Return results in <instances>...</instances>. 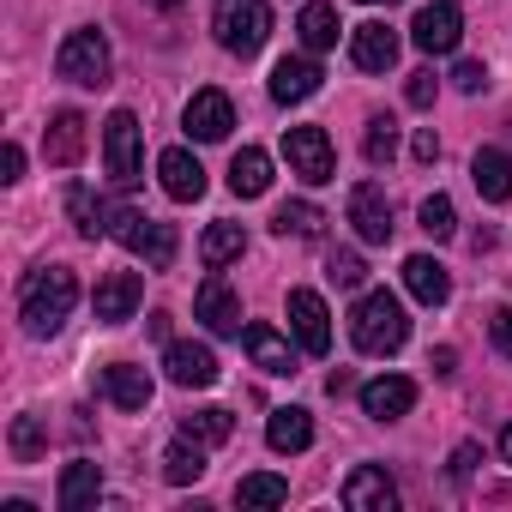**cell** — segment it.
Here are the masks:
<instances>
[{
  "label": "cell",
  "mask_w": 512,
  "mask_h": 512,
  "mask_svg": "<svg viewBox=\"0 0 512 512\" xmlns=\"http://www.w3.org/2000/svg\"><path fill=\"white\" fill-rule=\"evenodd\" d=\"M73 302H79V278H73L67 266H43V272L25 284L19 320H25V332H31V338H55V332L67 326Z\"/></svg>",
  "instance_id": "1"
},
{
  "label": "cell",
  "mask_w": 512,
  "mask_h": 512,
  "mask_svg": "<svg viewBox=\"0 0 512 512\" xmlns=\"http://www.w3.org/2000/svg\"><path fill=\"white\" fill-rule=\"evenodd\" d=\"M350 338L362 356H398L404 338H410V320H404V302L392 290H368L350 314Z\"/></svg>",
  "instance_id": "2"
},
{
  "label": "cell",
  "mask_w": 512,
  "mask_h": 512,
  "mask_svg": "<svg viewBox=\"0 0 512 512\" xmlns=\"http://www.w3.org/2000/svg\"><path fill=\"white\" fill-rule=\"evenodd\" d=\"M109 235H115L127 253H139L151 272H169V266H175V229L157 223V217H145L139 205H115V211H109Z\"/></svg>",
  "instance_id": "3"
},
{
  "label": "cell",
  "mask_w": 512,
  "mask_h": 512,
  "mask_svg": "<svg viewBox=\"0 0 512 512\" xmlns=\"http://www.w3.org/2000/svg\"><path fill=\"white\" fill-rule=\"evenodd\" d=\"M211 31L229 55H260L266 37H272V7L266 0H217V13H211Z\"/></svg>",
  "instance_id": "4"
},
{
  "label": "cell",
  "mask_w": 512,
  "mask_h": 512,
  "mask_svg": "<svg viewBox=\"0 0 512 512\" xmlns=\"http://www.w3.org/2000/svg\"><path fill=\"white\" fill-rule=\"evenodd\" d=\"M55 73L67 85H85V91L109 85V43H103V31H73L61 43V55H55Z\"/></svg>",
  "instance_id": "5"
},
{
  "label": "cell",
  "mask_w": 512,
  "mask_h": 512,
  "mask_svg": "<svg viewBox=\"0 0 512 512\" xmlns=\"http://www.w3.org/2000/svg\"><path fill=\"white\" fill-rule=\"evenodd\" d=\"M103 163H109V181L115 187H133L145 175V157H139V115L133 109H115L103 121Z\"/></svg>",
  "instance_id": "6"
},
{
  "label": "cell",
  "mask_w": 512,
  "mask_h": 512,
  "mask_svg": "<svg viewBox=\"0 0 512 512\" xmlns=\"http://www.w3.org/2000/svg\"><path fill=\"white\" fill-rule=\"evenodd\" d=\"M284 157H290V175H302L308 187L338 181V157H332L326 127H284Z\"/></svg>",
  "instance_id": "7"
},
{
  "label": "cell",
  "mask_w": 512,
  "mask_h": 512,
  "mask_svg": "<svg viewBox=\"0 0 512 512\" xmlns=\"http://www.w3.org/2000/svg\"><path fill=\"white\" fill-rule=\"evenodd\" d=\"M458 37H464V19H458L452 0H434V7H422V13L410 19V43H416L422 55H452Z\"/></svg>",
  "instance_id": "8"
},
{
  "label": "cell",
  "mask_w": 512,
  "mask_h": 512,
  "mask_svg": "<svg viewBox=\"0 0 512 512\" xmlns=\"http://www.w3.org/2000/svg\"><path fill=\"white\" fill-rule=\"evenodd\" d=\"M350 223H356V235L368 241V247H386L392 241V199H386V187H374V181H362V187H350Z\"/></svg>",
  "instance_id": "9"
},
{
  "label": "cell",
  "mask_w": 512,
  "mask_h": 512,
  "mask_svg": "<svg viewBox=\"0 0 512 512\" xmlns=\"http://www.w3.org/2000/svg\"><path fill=\"white\" fill-rule=\"evenodd\" d=\"M193 314L205 320V332H217V338H241V296L229 290V278H205L199 284V296H193Z\"/></svg>",
  "instance_id": "10"
},
{
  "label": "cell",
  "mask_w": 512,
  "mask_h": 512,
  "mask_svg": "<svg viewBox=\"0 0 512 512\" xmlns=\"http://www.w3.org/2000/svg\"><path fill=\"white\" fill-rule=\"evenodd\" d=\"M139 302H145L139 272H109V278L97 284V296H91V308H97V320H103V326H127V320L139 314Z\"/></svg>",
  "instance_id": "11"
},
{
  "label": "cell",
  "mask_w": 512,
  "mask_h": 512,
  "mask_svg": "<svg viewBox=\"0 0 512 512\" xmlns=\"http://www.w3.org/2000/svg\"><path fill=\"white\" fill-rule=\"evenodd\" d=\"M350 61H356L362 73H392V67H398V31L380 25V19L356 25V31H350Z\"/></svg>",
  "instance_id": "12"
},
{
  "label": "cell",
  "mask_w": 512,
  "mask_h": 512,
  "mask_svg": "<svg viewBox=\"0 0 512 512\" xmlns=\"http://www.w3.org/2000/svg\"><path fill=\"white\" fill-rule=\"evenodd\" d=\"M187 133L199 139V145H217V139H229V127H235V103L223 97V91H193V103H187Z\"/></svg>",
  "instance_id": "13"
},
{
  "label": "cell",
  "mask_w": 512,
  "mask_h": 512,
  "mask_svg": "<svg viewBox=\"0 0 512 512\" xmlns=\"http://www.w3.org/2000/svg\"><path fill=\"white\" fill-rule=\"evenodd\" d=\"M290 326H296V338H302L308 356L332 350V314H326V302L314 290H290Z\"/></svg>",
  "instance_id": "14"
},
{
  "label": "cell",
  "mask_w": 512,
  "mask_h": 512,
  "mask_svg": "<svg viewBox=\"0 0 512 512\" xmlns=\"http://www.w3.org/2000/svg\"><path fill=\"white\" fill-rule=\"evenodd\" d=\"M157 181H163V193L181 199V205H193V199L205 193V169H199V157L181 151V145H169V151L157 157Z\"/></svg>",
  "instance_id": "15"
},
{
  "label": "cell",
  "mask_w": 512,
  "mask_h": 512,
  "mask_svg": "<svg viewBox=\"0 0 512 512\" xmlns=\"http://www.w3.org/2000/svg\"><path fill=\"white\" fill-rule=\"evenodd\" d=\"M43 157H49L55 169H73V163L85 157V115H79V109H61V115L43 127Z\"/></svg>",
  "instance_id": "16"
},
{
  "label": "cell",
  "mask_w": 512,
  "mask_h": 512,
  "mask_svg": "<svg viewBox=\"0 0 512 512\" xmlns=\"http://www.w3.org/2000/svg\"><path fill=\"white\" fill-rule=\"evenodd\" d=\"M410 404H416V380H404V374H380V380L362 386V410L374 422H398Z\"/></svg>",
  "instance_id": "17"
},
{
  "label": "cell",
  "mask_w": 512,
  "mask_h": 512,
  "mask_svg": "<svg viewBox=\"0 0 512 512\" xmlns=\"http://www.w3.org/2000/svg\"><path fill=\"white\" fill-rule=\"evenodd\" d=\"M344 506H350V512H392V506H398V488H392L386 470L362 464V470H350V482H344Z\"/></svg>",
  "instance_id": "18"
},
{
  "label": "cell",
  "mask_w": 512,
  "mask_h": 512,
  "mask_svg": "<svg viewBox=\"0 0 512 512\" xmlns=\"http://www.w3.org/2000/svg\"><path fill=\"white\" fill-rule=\"evenodd\" d=\"M404 290H410L422 308H446V302H452V278H446L440 260H428V253H410V260H404Z\"/></svg>",
  "instance_id": "19"
},
{
  "label": "cell",
  "mask_w": 512,
  "mask_h": 512,
  "mask_svg": "<svg viewBox=\"0 0 512 512\" xmlns=\"http://www.w3.org/2000/svg\"><path fill=\"white\" fill-rule=\"evenodd\" d=\"M320 61H308V55H284L278 67H272V97L278 103H308L314 91H320Z\"/></svg>",
  "instance_id": "20"
},
{
  "label": "cell",
  "mask_w": 512,
  "mask_h": 512,
  "mask_svg": "<svg viewBox=\"0 0 512 512\" xmlns=\"http://www.w3.org/2000/svg\"><path fill=\"white\" fill-rule=\"evenodd\" d=\"M163 374L175 386H217V356L205 344H169L163 350Z\"/></svg>",
  "instance_id": "21"
},
{
  "label": "cell",
  "mask_w": 512,
  "mask_h": 512,
  "mask_svg": "<svg viewBox=\"0 0 512 512\" xmlns=\"http://www.w3.org/2000/svg\"><path fill=\"white\" fill-rule=\"evenodd\" d=\"M241 344H247L253 368H266V374H296V350H290L284 332H272V326H241Z\"/></svg>",
  "instance_id": "22"
},
{
  "label": "cell",
  "mask_w": 512,
  "mask_h": 512,
  "mask_svg": "<svg viewBox=\"0 0 512 512\" xmlns=\"http://www.w3.org/2000/svg\"><path fill=\"white\" fill-rule=\"evenodd\" d=\"M470 181H476V193H482L488 205H506V199H512V157L494 151V145H482L476 163H470Z\"/></svg>",
  "instance_id": "23"
},
{
  "label": "cell",
  "mask_w": 512,
  "mask_h": 512,
  "mask_svg": "<svg viewBox=\"0 0 512 512\" xmlns=\"http://www.w3.org/2000/svg\"><path fill=\"white\" fill-rule=\"evenodd\" d=\"M103 392H109L115 410H145L151 404V374L133 368V362H115V368H103Z\"/></svg>",
  "instance_id": "24"
},
{
  "label": "cell",
  "mask_w": 512,
  "mask_h": 512,
  "mask_svg": "<svg viewBox=\"0 0 512 512\" xmlns=\"http://www.w3.org/2000/svg\"><path fill=\"white\" fill-rule=\"evenodd\" d=\"M97 494H103V470L91 458H79V464L61 470V488H55L61 512H85V506H97Z\"/></svg>",
  "instance_id": "25"
},
{
  "label": "cell",
  "mask_w": 512,
  "mask_h": 512,
  "mask_svg": "<svg viewBox=\"0 0 512 512\" xmlns=\"http://www.w3.org/2000/svg\"><path fill=\"white\" fill-rule=\"evenodd\" d=\"M266 446L272 452H308L314 446V416L308 410H272V422H266Z\"/></svg>",
  "instance_id": "26"
},
{
  "label": "cell",
  "mask_w": 512,
  "mask_h": 512,
  "mask_svg": "<svg viewBox=\"0 0 512 512\" xmlns=\"http://www.w3.org/2000/svg\"><path fill=\"white\" fill-rule=\"evenodd\" d=\"M229 187H235V199H260V193L272 187V157H266L260 145L235 151V163H229Z\"/></svg>",
  "instance_id": "27"
},
{
  "label": "cell",
  "mask_w": 512,
  "mask_h": 512,
  "mask_svg": "<svg viewBox=\"0 0 512 512\" xmlns=\"http://www.w3.org/2000/svg\"><path fill=\"white\" fill-rule=\"evenodd\" d=\"M296 31H302V43H308V55H326V49H338V7H326V0H308L302 7V19H296Z\"/></svg>",
  "instance_id": "28"
},
{
  "label": "cell",
  "mask_w": 512,
  "mask_h": 512,
  "mask_svg": "<svg viewBox=\"0 0 512 512\" xmlns=\"http://www.w3.org/2000/svg\"><path fill=\"white\" fill-rule=\"evenodd\" d=\"M241 253H247V229H241V223H211L205 241H199V260H205L211 272H223L229 260H241Z\"/></svg>",
  "instance_id": "29"
},
{
  "label": "cell",
  "mask_w": 512,
  "mask_h": 512,
  "mask_svg": "<svg viewBox=\"0 0 512 512\" xmlns=\"http://www.w3.org/2000/svg\"><path fill=\"white\" fill-rule=\"evenodd\" d=\"M163 476H169L175 488H187V482H199V476H205V446L181 434V440H175V446L163 452Z\"/></svg>",
  "instance_id": "30"
},
{
  "label": "cell",
  "mask_w": 512,
  "mask_h": 512,
  "mask_svg": "<svg viewBox=\"0 0 512 512\" xmlns=\"http://www.w3.org/2000/svg\"><path fill=\"white\" fill-rule=\"evenodd\" d=\"M181 434H187V440H199V446H223V440L235 434V416L211 404V410H193V416H181Z\"/></svg>",
  "instance_id": "31"
},
{
  "label": "cell",
  "mask_w": 512,
  "mask_h": 512,
  "mask_svg": "<svg viewBox=\"0 0 512 512\" xmlns=\"http://www.w3.org/2000/svg\"><path fill=\"white\" fill-rule=\"evenodd\" d=\"M362 157H368V169H386V163L398 157V121H392V115H374V121H368Z\"/></svg>",
  "instance_id": "32"
},
{
  "label": "cell",
  "mask_w": 512,
  "mask_h": 512,
  "mask_svg": "<svg viewBox=\"0 0 512 512\" xmlns=\"http://www.w3.org/2000/svg\"><path fill=\"white\" fill-rule=\"evenodd\" d=\"M272 229H278V235H302V241H308V235H320V229H326V211H320V205H308V199H290V205H278Z\"/></svg>",
  "instance_id": "33"
},
{
  "label": "cell",
  "mask_w": 512,
  "mask_h": 512,
  "mask_svg": "<svg viewBox=\"0 0 512 512\" xmlns=\"http://www.w3.org/2000/svg\"><path fill=\"white\" fill-rule=\"evenodd\" d=\"M235 500H241V506H284V500H290V482L272 476V470L241 476V482H235Z\"/></svg>",
  "instance_id": "34"
},
{
  "label": "cell",
  "mask_w": 512,
  "mask_h": 512,
  "mask_svg": "<svg viewBox=\"0 0 512 512\" xmlns=\"http://www.w3.org/2000/svg\"><path fill=\"white\" fill-rule=\"evenodd\" d=\"M67 211H73V229H79V235H91V241H97V235H109V211L91 199V187H85V181L67 193Z\"/></svg>",
  "instance_id": "35"
},
{
  "label": "cell",
  "mask_w": 512,
  "mask_h": 512,
  "mask_svg": "<svg viewBox=\"0 0 512 512\" xmlns=\"http://www.w3.org/2000/svg\"><path fill=\"white\" fill-rule=\"evenodd\" d=\"M7 446H13V458H19V464H37V458H43V446H49V434H43V422H37V416H13Z\"/></svg>",
  "instance_id": "36"
},
{
  "label": "cell",
  "mask_w": 512,
  "mask_h": 512,
  "mask_svg": "<svg viewBox=\"0 0 512 512\" xmlns=\"http://www.w3.org/2000/svg\"><path fill=\"white\" fill-rule=\"evenodd\" d=\"M422 229H428L434 241H452V235H458V211H452L446 193H428V199H422Z\"/></svg>",
  "instance_id": "37"
},
{
  "label": "cell",
  "mask_w": 512,
  "mask_h": 512,
  "mask_svg": "<svg viewBox=\"0 0 512 512\" xmlns=\"http://www.w3.org/2000/svg\"><path fill=\"white\" fill-rule=\"evenodd\" d=\"M326 278H332L338 290H362V284H368L362 253H350V247H344V253H332V260H326Z\"/></svg>",
  "instance_id": "38"
},
{
  "label": "cell",
  "mask_w": 512,
  "mask_h": 512,
  "mask_svg": "<svg viewBox=\"0 0 512 512\" xmlns=\"http://www.w3.org/2000/svg\"><path fill=\"white\" fill-rule=\"evenodd\" d=\"M434 91H440V79L422 67V73H410V85H404V103H410V109H434Z\"/></svg>",
  "instance_id": "39"
},
{
  "label": "cell",
  "mask_w": 512,
  "mask_h": 512,
  "mask_svg": "<svg viewBox=\"0 0 512 512\" xmlns=\"http://www.w3.org/2000/svg\"><path fill=\"white\" fill-rule=\"evenodd\" d=\"M452 85H458V91H482V85H488V73H482V61H458V73H452Z\"/></svg>",
  "instance_id": "40"
},
{
  "label": "cell",
  "mask_w": 512,
  "mask_h": 512,
  "mask_svg": "<svg viewBox=\"0 0 512 512\" xmlns=\"http://www.w3.org/2000/svg\"><path fill=\"white\" fill-rule=\"evenodd\" d=\"M476 458H482V452H476V440H464V446L452 452V482H470V470H476Z\"/></svg>",
  "instance_id": "41"
},
{
  "label": "cell",
  "mask_w": 512,
  "mask_h": 512,
  "mask_svg": "<svg viewBox=\"0 0 512 512\" xmlns=\"http://www.w3.org/2000/svg\"><path fill=\"white\" fill-rule=\"evenodd\" d=\"M488 326H494V350H500V356H512V308H494V320H488Z\"/></svg>",
  "instance_id": "42"
},
{
  "label": "cell",
  "mask_w": 512,
  "mask_h": 512,
  "mask_svg": "<svg viewBox=\"0 0 512 512\" xmlns=\"http://www.w3.org/2000/svg\"><path fill=\"white\" fill-rule=\"evenodd\" d=\"M410 151H416V163H434V157H440V139H434V127H422Z\"/></svg>",
  "instance_id": "43"
},
{
  "label": "cell",
  "mask_w": 512,
  "mask_h": 512,
  "mask_svg": "<svg viewBox=\"0 0 512 512\" xmlns=\"http://www.w3.org/2000/svg\"><path fill=\"white\" fill-rule=\"evenodd\" d=\"M0 169H7L0 181H19V175H25V151H19V145H7V157H0Z\"/></svg>",
  "instance_id": "44"
},
{
  "label": "cell",
  "mask_w": 512,
  "mask_h": 512,
  "mask_svg": "<svg viewBox=\"0 0 512 512\" xmlns=\"http://www.w3.org/2000/svg\"><path fill=\"white\" fill-rule=\"evenodd\" d=\"M452 362H458V350H452V344H440V350L428 356V368H434V374H452Z\"/></svg>",
  "instance_id": "45"
},
{
  "label": "cell",
  "mask_w": 512,
  "mask_h": 512,
  "mask_svg": "<svg viewBox=\"0 0 512 512\" xmlns=\"http://www.w3.org/2000/svg\"><path fill=\"white\" fill-rule=\"evenodd\" d=\"M500 458L512 464V422H506V434H500Z\"/></svg>",
  "instance_id": "46"
},
{
  "label": "cell",
  "mask_w": 512,
  "mask_h": 512,
  "mask_svg": "<svg viewBox=\"0 0 512 512\" xmlns=\"http://www.w3.org/2000/svg\"><path fill=\"white\" fill-rule=\"evenodd\" d=\"M362 7H380V0H362Z\"/></svg>",
  "instance_id": "47"
}]
</instances>
